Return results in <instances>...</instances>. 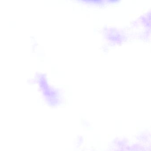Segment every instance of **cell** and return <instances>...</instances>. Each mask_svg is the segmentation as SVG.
Masks as SVG:
<instances>
[]
</instances>
